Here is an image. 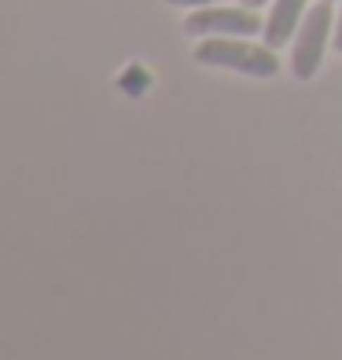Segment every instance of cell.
<instances>
[{
    "instance_id": "1",
    "label": "cell",
    "mask_w": 342,
    "mask_h": 360,
    "mask_svg": "<svg viewBox=\"0 0 342 360\" xmlns=\"http://www.w3.org/2000/svg\"><path fill=\"white\" fill-rule=\"evenodd\" d=\"M195 63L217 70H236L247 77H276L280 74V59L276 48L269 44H251L247 37H203L195 44Z\"/></svg>"
},
{
    "instance_id": "2",
    "label": "cell",
    "mask_w": 342,
    "mask_h": 360,
    "mask_svg": "<svg viewBox=\"0 0 342 360\" xmlns=\"http://www.w3.org/2000/svg\"><path fill=\"white\" fill-rule=\"evenodd\" d=\"M328 41H335V11H331V0H317V4L305 11V19L295 34L291 74L298 81H313L320 63H324V52H328Z\"/></svg>"
},
{
    "instance_id": "3",
    "label": "cell",
    "mask_w": 342,
    "mask_h": 360,
    "mask_svg": "<svg viewBox=\"0 0 342 360\" xmlns=\"http://www.w3.org/2000/svg\"><path fill=\"white\" fill-rule=\"evenodd\" d=\"M265 30V19L254 8H224V4H210V8H195L184 19V34L188 37H254Z\"/></svg>"
},
{
    "instance_id": "4",
    "label": "cell",
    "mask_w": 342,
    "mask_h": 360,
    "mask_svg": "<svg viewBox=\"0 0 342 360\" xmlns=\"http://www.w3.org/2000/svg\"><path fill=\"white\" fill-rule=\"evenodd\" d=\"M305 11H309V0H272V8L265 15V30H262V37L269 48H284L295 41L298 34V26L305 19Z\"/></svg>"
},
{
    "instance_id": "5",
    "label": "cell",
    "mask_w": 342,
    "mask_h": 360,
    "mask_svg": "<svg viewBox=\"0 0 342 360\" xmlns=\"http://www.w3.org/2000/svg\"><path fill=\"white\" fill-rule=\"evenodd\" d=\"M166 4H173V8H210V4H217V0H166Z\"/></svg>"
},
{
    "instance_id": "6",
    "label": "cell",
    "mask_w": 342,
    "mask_h": 360,
    "mask_svg": "<svg viewBox=\"0 0 342 360\" xmlns=\"http://www.w3.org/2000/svg\"><path fill=\"white\" fill-rule=\"evenodd\" d=\"M335 52H342V8H338V15H335Z\"/></svg>"
},
{
    "instance_id": "7",
    "label": "cell",
    "mask_w": 342,
    "mask_h": 360,
    "mask_svg": "<svg viewBox=\"0 0 342 360\" xmlns=\"http://www.w3.org/2000/svg\"><path fill=\"white\" fill-rule=\"evenodd\" d=\"M239 4H243V8H254V11H258V8H265V0H239Z\"/></svg>"
}]
</instances>
